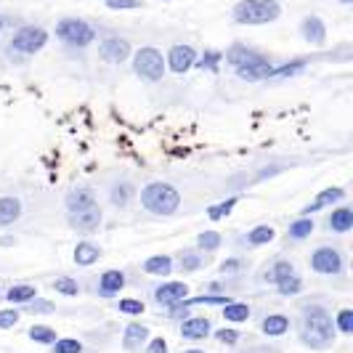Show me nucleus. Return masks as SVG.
<instances>
[{"label":"nucleus","mask_w":353,"mask_h":353,"mask_svg":"<svg viewBox=\"0 0 353 353\" xmlns=\"http://www.w3.org/2000/svg\"><path fill=\"white\" fill-rule=\"evenodd\" d=\"M301 340L311 348H330L335 343V327L330 314L321 305H308L303 308V324H301Z\"/></svg>","instance_id":"f257e3e1"},{"label":"nucleus","mask_w":353,"mask_h":353,"mask_svg":"<svg viewBox=\"0 0 353 353\" xmlns=\"http://www.w3.org/2000/svg\"><path fill=\"white\" fill-rule=\"evenodd\" d=\"M231 17L236 24H248V27H258V24H268L282 17V6L276 0H239L231 11Z\"/></svg>","instance_id":"f03ea898"},{"label":"nucleus","mask_w":353,"mask_h":353,"mask_svg":"<svg viewBox=\"0 0 353 353\" xmlns=\"http://www.w3.org/2000/svg\"><path fill=\"white\" fill-rule=\"evenodd\" d=\"M141 205L143 210H149L152 215H173L181 208V194L176 186L170 183H146L141 192Z\"/></svg>","instance_id":"7ed1b4c3"},{"label":"nucleus","mask_w":353,"mask_h":353,"mask_svg":"<svg viewBox=\"0 0 353 353\" xmlns=\"http://www.w3.org/2000/svg\"><path fill=\"white\" fill-rule=\"evenodd\" d=\"M56 37L61 43L72 46V48H85V46H90L96 40V30L90 27L88 21H83V19L67 17L56 24Z\"/></svg>","instance_id":"20e7f679"},{"label":"nucleus","mask_w":353,"mask_h":353,"mask_svg":"<svg viewBox=\"0 0 353 353\" xmlns=\"http://www.w3.org/2000/svg\"><path fill=\"white\" fill-rule=\"evenodd\" d=\"M133 70L143 80L157 83V80L165 77V56L154 46H143V48L133 53Z\"/></svg>","instance_id":"39448f33"},{"label":"nucleus","mask_w":353,"mask_h":353,"mask_svg":"<svg viewBox=\"0 0 353 353\" xmlns=\"http://www.w3.org/2000/svg\"><path fill=\"white\" fill-rule=\"evenodd\" d=\"M48 43V32L43 27H35V24H27L21 27L17 35L11 37V51L24 53V56H32V53L43 51Z\"/></svg>","instance_id":"423d86ee"},{"label":"nucleus","mask_w":353,"mask_h":353,"mask_svg":"<svg viewBox=\"0 0 353 353\" xmlns=\"http://www.w3.org/2000/svg\"><path fill=\"white\" fill-rule=\"evenodd\" d=\"M343 255L337 252L335 248H316L314 255H311V268L316 274H324V276H332V274H340L343 271Z\"/></svg>","instance_id":"0eeeda50"},{"label":"nucleus","mask_w":353,"mask_h":353,"mask_svg":"<svg viewBox=\"0 0 353 353\" xmlns=\"http://www.w3.org/2000/svg\"><path fill=\"white\" fill-rule=\"evenodd\" d=\"M234 70H236V77H242L248 83H258V80H268V72L274 70V67H271V61L265 59L263 53L252 51V56H250L248 61H242Z\"/></svg>","instance_id":"6e6552de"},{"label":"nucleus","mask_w":353,"mask_h":353,"mask_svg":"<svg viewBox=\"0 0 353 353\" xmlns=\"http://www.w3.org/2000/svg\"><path fill=\"white\" fill-rule=\"evenodd\" d=\"M99 56L106 64H123L130 59V43L123 37H104L101 46H99Z\"/></svg>","instance_id":"1a4fd4ad"},{"label":"nucleus","mask_w":353,"mask_h":353,"mask_svg":"<svg viewBox=\"0 0 353 353\" xmlns=\"http://www.w3.org/2000/svg\"><path fill=\"white\" fill-rule=\"evenodd\" d=\"M196 61V51L192 46H173L168 51V59H165V67L176 72V74H186V72L194 67Z\"/></svg>","instance_id":"9d476101"},{"label":"nucleus","mask_w":353,"mask_h":353,"mask_svg":"<svg viewBox=\"0 0 353 353\" xmlns=\"http://www.w3.org/2000/svg\"><path fill=\"white\" fill-rule=\"evenodd\" d=\"M186 298H189V287L183 282H165L154 290V301H157L159 305H168V308L183 303Z\"/></svg>","instance_id":"9b49d317"},{"label":"nucleus","mask_w":353,"mask_h":353,"mask_svg":"<svg viewBox=\"0 0 353 353\" xmlns=\"http://www.w3.org/2000/svg\"><path fill=\"white\" fill-rule=\"evenodd\" d=\"M101 218H104V215H101V208H99V205H93V208H88V210L72 212L70 223H72V229L90 234V231H96L99 226H101Z\"/></svg>","instance_id":"f8f14e48"},{"label":"nucleus","mask_w":353,"mask_h":353,"mask_svg":"<svg viewBox=\"0 0 353 353\" xmlns=\"http://www.w3.org/2000/svg\"><path fill=\"white\" fill-rule=\"evenodd\" d=\"M301 35L311 46H324L327 43V27L319 17H305L301 21Z\"/></svg>","instance_id":"ddd939ff"},{"label":"nucleus","mask_w":353,"mask_h":353,"mask_svg":"<svg viewBox=\"0 0 353 353\" xmlns=\"http://www.w3.org/2000/svg\"><path fill=\"white\" fill-rule=\"evenodd\" d=\"M125 287V274L120 268H109L101 274V282H99V295L101 298H114L120 290Z\"/></svg>","instance_id":"4468645a"},{"label":"nucleus","mask_w":353,"mask_h":353,"mask_svg":"<svg viewBox=\"0 0 353 353\" xmlns=\"http://www.w3.org/2000/svg\"><path fill=\"white\" fill-rule=\"evenodd\" d=\"M212 332V324L208 316H194V319H186L181 324V335L186 340H205V337Z\"/></svg>","instance_id":"2eb2a0df"},{"label":"nucleus","mask_w":353,"mask_h":353,"mask_svg":"<svg viewBox=\"0 0 353 353\" xmlns=\"http://www.w3.org/2000/svg\"><path fill=\"white\" fill-rule=\"evenodd\" d=\"M64 205H67V215H72V212L88 210V208L99 205V202H96V196H93V192H90V189H74V192H70V194H67Z\"/></svg>","instance_id":"dca6fc26"},{"label":"nucleus","mask_w":353,"mask_h":353,"mask_svg":"<svg viewBox=\"0 0 353 353\" xmlns=\"http://www.w3.org/2000/svg\"><path fill=\"white\" fill-rule=\"evenodd\" d=\"M149 340V330L143 324H128L125 327V335H123V348L125 351H141V345Z\"/></svg>","instance_id":"f3484780"},{"label":"nucleus","mask_w":353,"mask_h":353,"mask_svg":"<svg viewBox=\"0 0 353 353\" xmlns=\"http://www.w3.org/2000/svg\"><path fill=\"white\" fill-rule=\"evenodd\" d=\"M261 332L268 337H282L284 332H290V319L284 314H271L261 321Z\"/></svg>","instance_id":"a211bd4d"},{"label":"nucleus","mask_w":353,"mask_h":353,"mask_svg":"<svg viewBox=\"0 0 353 353\" xmlns=\"http://www.w3.org/2000/svg\"><path fill=\"white\" fill-rule=\"evenodd\" d=\"M21 215V199L17 196H0V226H11Z\"/></svg>","instance_id":"6ab92c4d"},{"label":"nucleus","mask_w":353,"mask_h":353,"mask_svg":"<svg viewBox=\"0 0 353 353\" xmlns=\"http://www.w3.org/2000/svg\"><path fill=\"white\" fill-rule=\"evenodd\" d=\"M330 229L335 234H345V231L353 229V210L348 205H340L337 210H332L330 215Z\"/></svg>","instance_id":"aec40b11"},{"label":"nucleus","mask_w":353,"mask_h":353,"mask_svg":"<svg viewBox=\"0 0 353 353\" xmlns=\"http://www.w3.org/2000/svg\"><path fill=\"white\" fill-rule=\"evenodd\" d=\"M143 271L149 276H168L173 271V258L170 255H152L143 261Z\"/></svg>","instance_id":"412c9836"},{"label":"nucleus","mask_w":353,"mask_h":353,"mask_svg":"<svg viewBox=\"0 0 353 353\" xmlns=\"http://www.w3.org/2000/svg\"><path fill=\"white\" fill-rule=\"evenodd\" d=\"M99 258H101V248L93 242H80L74 248V263L77 265H93Z\"/></svg>","instance_id":"4be33fe9"},{"label":"nucleus","mask_w":353,"mask_h":353,"mask_svg":"<svg viewBox=\"0 0 353 353\" xmlns=\"http://www.w3.org/2000/svg\"><path fill=\"white\" fill-rule=\"evenodd\" d=\"M314 218H308V215H301L298 221H292L290 223V229H287V236L290 239H305V236H311L314 234Z\"/></svg>","instance_id":"5701e85b"},{"label":"nucleus","mask_w":353,"mask_h":353,"mask_svg":"<svg viewBox=\"0 0 353 353\" xmlns=\"http://www.w3.org/2000/svg\"><path fill=\"white\" fill-rule=\"evenodd\" d=\"M32 298H37L35 284H14V287L6 292V301L8 303H30Z\"/></svg>","instance_id":"b1692460"},{"label":"nucleus","mask_w":353,"mask_h":353,"mask_svg":"<svg viewBox=\"0 0 353 353\" xmlns=\"http://www.w3.org/2000/svg\"><path fill=\"white\" fill-rule=\"evenodd\" d=\"M109 199L114 208H128L130 199H133V186L130 183H114L112 192H109Z\"/></svg>","instance_id":"393cba45"},{"label":"nucleus","mask_w":353,"mask_h":353,"mask_svg":"<svg viewBox=\"0 0 353 353\" xmlns=\"http://www.w3.org/2000/svg\"><path fill=\"white\" fill-rule=\"evenodd\" d=\"M274 236H276V231L271 229V226H255V229L248 234V245L250 248H263Z\"/></svg>","instance_id":"a878e982"},{"label":"nucleus","mask_w":353,"mask_h":353,"mask_svg":"<svg viewBox=\"0 0 353 353\" xmlns=\"http://www.w3.org/2000/svg\"><path fill=\"white\" fill-rule=\"evenodd\" d=\"M305 59H298V61H290V64H282V67H274V70L268 72V77H295V74H301L305 70Z\"/></svg>","instance_id":"bb28decb"},{"label":"nucleus","mask_w":353,"mask_h":353,"mask_svg":"<svg viewBox=\"0 0 353 353\" xmlns=\"http://www.w3.org/2000/svg\"><path fill=\"white\" fill-rule=\"evenodd\" d=\"M343 196H345V192H343L340 186H330V189L319 192L316 199H314V205H316L319 210H321V208H327V205H335V202H340Z\"/></svg>","instance_id":"cd10ccee"},{"label":"nucleus","mask_w":353,"mask_h":353,"mask_svg":"<svg viewBox=\"0 0 353 353\" xmlns=\"http://www.w3.org/2000/svg\"><path fill=\"white\" fill-rule=\"evenodd\" d=\"M223 316L229 319V321H248L250 319V305L248 303H226L223 305Z\"/></svg>","instance_id":"c85d7f7f"},{"label":"nucleus","mask_w":353,"mask_h":353,"mask_svg":"<svg viewBox=\"0 0 353 353\" xmlns=\"http://www.w3.org/2000/svg\"><path fill=\"white\" fill-rule=\"evenodd\" d=\"M276 287H279V295L282 298H292V295H298L303 290V282L298 274H290V276H284L282 282H276Z\"/></svg>","instance_id":"c756f323"},{"label":"nucleus","mask_w":353,"mask_h":353,"mask_svg":"<svg viewBox=\"0 0 353 353\" xmlns=\"http://www.w3.org/2000/svg\"><path fill=\"white\" fill-rule=\"evenodd\" d=\"M30 340H35V343H46V345H53L59 337H56V330H51V327H46V324H35V327L30 330Z\"/></svg>","instance_id":"7c9ffc66"},{"label":"nucleus","mask_w":353,"mask_h":353,"mask_svg":"<svg viewBox=\"0 0 353 353\" xmlns=\"http://www.w3.org/2000/svg\"><path fill=\"white\" fill-rule=\"evenodd\" d=\"M290 274H295V265L290 263V261H276V263H274V268L265 274V279L276 284V282H282L284 276H290Z\"/></svg>","instance_id":"2f4dec72"},{"label":"nucleus","mask_w":353,"mask_h":353,"mask_svg":"<svg viewBox=\"0 0 353 353\" xmlns=\"http://www.w3.org/2000/svg\"><path fill=\"white\" fill-rule=\"evenodd\" d=\"M223 56H226V61H229L231 67H239L242 61H248L250 56H252V51H250L248 46H231V48L223 53Z\"/></svg>","instance_id":"473e14b6"},{"label":"nucleus","mask_w":353,"mask_h":353,"mask_svg":"<svg viewBox=\"0 0 353 353\" xmlns=\"http://www.w3.org/2000/svg\"><path fill=\"white\" fill-rule=\"evenodd\" d=\"M53 353H83V343L74 337H59L53 343Z\"/></svg>","instance_id":"72a5a7b5"},{"label":"nucleus","mask_w":353,"mask_h":353,"mask_svg":"<svg viewBox=\"0 0 353 353\" xmlns=\"http://www.w3.org/2000/svg\"><path fill=\"white\" fill-rule=\"evenodd\" d=\"M53 290L56 292H61V295H67V298H74L77 292H80V284L70 279V276H59L56 282H53Z\"/></svg>","instance_id":"f704fd0d"},{"label":"nucleus","mask_w":353,"mask_h":353,"mask_svg":"<svg viewBox=\"0 0 353 353\" xmlns=\"http://www.w3.org/2000/svg\"><path fill=\"white\" fill-rule=\"evenodd\" d=\"M196 245L202 250H208V252H212V250L221 248V234H218V231H202V234L196 236Z\"/></svg>","instance_id":"c9c22d12"},{"label":"nucleus","mask_w":353,"mask_h":353,"mask_svg":"<svg viewBox=\"0 0 353 353\" xmlns=\"http://www.w3.org/2000/svg\"><path fill=\"white\" fill-rule=\"evenodd\" d=\"M117 311H120V314H128V316H139V314L146 311V305H143L141 301H136V298H123L120 305H117Z\"/></svg>","instance_id":"e433bc0d"},{"label":"nucleus","mask_w":353,"mask_h":353,"mask_svg":"<svg viewBox=\"0 0 353 353\" xmlns=\"http://www.w3.org/2000/svg\"><path fill=\"white\" fill-rule=\"evenodd\" d=\"M178 263H181L183 271H199L202 268V255L199 252H181Z\"/></svg>","instance_id":"4c0bfd02"},{"label":"nucleus","mask_w":353,"mask_h":353,"mask_svg":"<svg viewBox=\"0 0 353 353\" xmlns=\"http://www.w3.org/2000/svg\"><path fill=\"white\" fill-rule=\"evenodd\" d=\"M221 59H223V53L218 51H208L202 59H196L194 64H199L202 70H210V72H218V64H221Z\"/></svg>","instance_id":"58836bf2"},{"label":"nucleus","mask_w":353,"mask_h":353,"mask_svg":"<svg viewBox=\"0 0 353 353\" xmlns=\"http://www.w3.org/2000/svg\"><path fill=\"white\" fill-rule=\"evenodd\" d=\"M337 330H340L343 335H353V311L351 308H343V311L337 314Z\"/></svg>","instance_id":"ea45409f"},{"label":"nucleus","mask_w":353,"mask_h":353,"mask_svg":"<svg viewBox=\"0 0 353 353\" xmlns=\"http://www.w3.org/2000/svg\"><path fill=\"white\" fill-rule=\"evenodd\" d=\"M234 205H236V196H231V199H226V202H221L218 208H210V210H208V215H210L212 221H218V218L229 215V212L234 210Z\"/></svg>","instance_id":"a19ab883"},{"label":"nucleus","mask_w":353,"mask_h":353,"mask_svg":"<svg viewBox=\"0 0 353 353\" xmlns=\"http://www.w3.org/2000/svg\"><path fill=\"white\" fill-rule=\"evenodd\" d=\"M19 311H0V330H11L19 324Z\"/></svg>","instance_id":"79ce46f5"},{"label":"nucleus","mask_w":353,"mask_h":353,"mask_svg":"<svg viewBox=\"0 0 353 353\" xmlns=\"http://www.w3.org/2000/svg\"><path fill=\"white\" fill-rule=\"evenodd\" d=\"M215 340H218V343H226V345H234V343H239V332H236V330H218V332H215Z\"/></svg>","instance_id":"37998d69"},{"label":"nucleus","mask_w":353,"mask_h":353,"mask_svg":"<svg viewBox=\"0 0 353 353\" xmlns=\"http://www.w3.org/2000/svg\"><path fill=\"white\" fill-rule=\"evenodd\" d=\"M106 6H109L112 11H125V8H139L141 0H106Z\"/></svg>","instance_id":"c03bdc74"},{"label":"nucleus","mask_w":353,"mask_h":353,"mask_svg":"<svg viewBox=\"0 0 353 353\" xmlns=\"http://www.w3.org/2000/svg\"><path fill=\"white\" fill-rule=\"evenodd\" d=\"M30 311H32V314H51L53 305H51L48 301H40V298H32V301H30Z\"/></svg>","instance_id":"a18cd8bd"},{"label":"nucleus","mask_w":353,"mask_h":353,"mask_svg":"<svg viewBox=\"0 0 353 353\" xmlns=\"http://www.w3.org/2000/svg\"><path fill=\"white\" fill-rule=\"evenodd\" d=\"M146 353H168V343H165V337H154V340H149Z\"/></svg>","instance_id":"49530a36"},{"label":"nucleus","mask_w":353,"mask_h":353,"mask_svg":"<svg viewBox=\"0 0 353 353\" xmlns=\"http://www.w3.org/2000/svg\"><path fill=\"white\" fill-rule=\"evenodd\" d=\"M239 265H242V261H236V258H229V261H223L221 271H223V274H236V271H239Z\"/></svg>","instance_id":"de8ad7c7"},{"label":"nucleus","mask_w":353,"mask_h":353,"mask_svg":"<svg viewBox=\"0 0 353 353\" xmlns=\"http://www.w3.org/2000/svg\"><path fill=\"white\" fill-rule=\"evenodd\" d=\"M340 3H343V6H351L353 0H340Z\"/></svg>","instance_id":"09e8293b"},{"label":"nucleus","mask_w":353,"mask_h":353,"mask_svg":"<svg viewBox=\"0 0 353 353\" xmlns=\"http://www.w3.org/2000/svg\"><path fill=\"white\" fill-rule=\"evenodd\" d=\"M186 353H205V351H196V348H192V351H186Z\"/></svg>","instance_id":"8fccbe9b"},{"label":"nucleus","mask_w":353,"mask_h":353,"mask_svg":"<svg viewBox=\"0 0 353 353\" xmlns=\"http://www.w3.org/2000/svg\"><path fill=\"white\" fill-rule=\"evenodd\" d=\"M0 32H3V17H0Z\"/></svg>","instance_id":"3c124183"}]
</instances>
